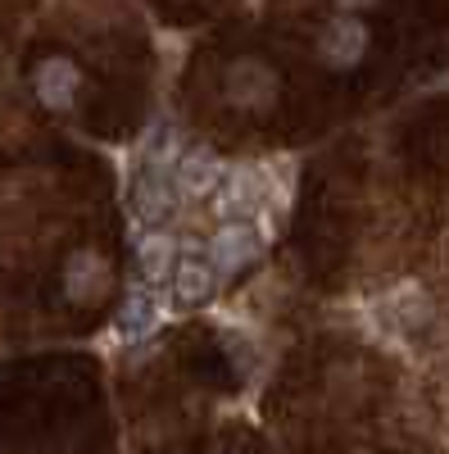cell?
Instances as JSON below:
<instances>
[{
    "instance_id": "1",
    "label": "cell",
    "mask_w": 449,
    "mask_h": 454,
    "mask_svg": "<svg viewBox=\"0 0 449 454\" xmlns=\"http://www.w3.org/2000/svg\"><path fill=\"white\" fill-rule=\"evenodd\" d=\"M273 196V177L259 164H241V168H222L218 186H213V214L218 218H254L259 209H268Z\"/></svg>"
},
{
    "instance_id": "2",
    "label": "cell",
    "mask_w": 449,
    "mask_h": 454,
    "mask_svg": "<svg viewBox=\"0 0 449 454\" xmlns=\"http://www.w3.org/2000/svg\"><path fill=\"white\" fill-rule=\"evenodd\" d=\"M222 96H228L236 109L264 114V109H273V100H277V73H273L264 59H236V64L228 68V78H222Z\"/></svg>"
},
{
    "instance_id": "3",
    "label": "cell",
    "mask_w": 449,
    "mask_h": 454,
    "mask_svg": "<svg viewBox=\"0 0 449 454\" xmlns=\"http://www.w3.org/2000/svg\"><path fill=\"white\" fill-rule=\"evenodd\" d=\"M259 250H264V237L250 218H222V227L209 237V259L218 273H241L259 259Z\"/></svg>"
},
{
    "instance_id": "4",
    "label": "cell",
    "mask_w": 449,
    "mask_h": 454,
    "mask_svg": "<svg viewBox=\"0 0 449 454\" xmlns=\"http://www.w3.org/2000/svg\"><path fill=\"white\" fill-rule=\"evenodd\" d=\"M377 318H382V327L395 332V336L422 332V327L431 323V300H427V291H422L418 282H399V286H391V291L377 300Z\"/></svg>"
},
{
    "instance_id": "5",
    "label": "cell",
    "mask_w": 449,
    "mask_h": 454,
    "mask_svg": "<svg viewBox=\"0 0 449 454\" xmlns=\"http://www.w3.org/2000/svg\"><path fill=\"white\" fill-rule=\"evenodd\" d=\"M173 200H177V182H173V164L164 160H145L141 177H136V192H132V214L141 223L155 227L159 218L173 214Z\"/></svg>"
},
{
    "instance_id": "6",
    "label": "cell",
    "mask_w": 449,
    "mask_h": 454,
    "mask_svg": "<svg viewBox=\"0 0 449 454\" xmlns=\"http://www.w3.org/2000/svg\"><path fill=\"white\" fill-rule=\"evenodd\" d=\"M363 51H368V27L354 19V10H345L341 19H331L322 27V36H318V55L331 68H354L363 59Z\"/></svg>"
},
{
    "instance_id": "7",
    "label": "cell",
    "mask_w": 449,
    "mask_h": 454,
    "mask_svg": "<svg viewBox=\"0 0 449 454\" xmlns=\"http://www.w3.org/2000/svg\"><path fill=\"white\" fill-rule=\"evenodd\" d=\"M109 291V269L96 250H73L64 263V300L68 305H96Z\"/></svg>"
},
{
    "instance_id": "8",
    "label": "cell",
    "mask_w": 449,
    "mask_h": 454,
    "mask_svg": "<svg viewBox=\"0 0 449 454\" xmlns=\"http://www.w3.org/2000/svg\"><path fill=\"white\" fill-rule=\"evenodd\" d=\"M32 87H36V100H42L46 109H68L73 96H78V87H82V73H78V64H73V59L50 55V59L36 64Z\"/></svg>"
},
{
    "instance_id": "9",
    "label": "cell",
    "mask_w": 449,
    "mask_h": 454,
    "mask_svg": "<svg viewBox=\"0 0 449 454\" xmlns=\"http://www.w3.org/2000/svg\"><path fill=\"white\" fill-rule=\"evenodd\" d=\"M168 286H173V295L182 300V305H205V300L213 295V286H218V269H213V259L182 254V259L173 263Z\"/></svg>"
},
{
    "instance_id": "10",
    "label": "cell",
    "mask_w": 449,
    "mask_h": 454,
    "mask_svg": "<svg viewBox=\"0 0 449 454\" xmlns=\"http://www.w3.org/2000/svg\"><path fill=\"white\" fill-rule=\"evenodd\" d=\"M222 168L213 155H205V150H186V155H177L173 164V182H177V196L186 200H200V196H213Z\"/></svg>"
},
{
    "instance_id": "11",
    "label": "cell",
    "mask_w": 449,
    "mask_h": 454,
    "mask_svg": "<svg viewBox=\"0 0 449 454\" xmlns=\"http://www.w3.org/2000/svg\"><path fill=\"white\" fill-rule=\"evenodd\" d=\"M173 263H177V241L164 237V232H145L141 246H136V269L150 286H159L173 278Z\"/></svg>"
},
{
    "instance_id": "12",
    "label": "cell",
    "mask_w": 449,
    "mask_h": 454,
    "mask_svg": "<svg viewBox=\"0 0 449 454\" xmlns=\"http://www.w3.org/2000/svg\"><path fill=\"white\" fill-rule=\"evenodd\" d=\"M155 323H159V305L150 300V291H136L128 305H123V336H145V332H155Z\"/></svg>"
},
{
    "instance_id": "13",
    "label": "cell",
    "mask_w": 449,
    "mask_h": 454,
    "mask_svg": "<svg viewBox=\"0 0 449 454\" xmlns=\"http://www.w3.org/2000/svg\"><path fill=\"white\" fill-rule=\"evenodd\" d=\"M336 5H341V10H368L372 0H336Z\"/></svg>"
},
{
    "instance_id": "14",
    "label": "cell",
    "mask_w": 449,
    "mask_h": 454,
    "mask_svg": "<svg viewBox=\"0 0 449 454\" xmlns=\"http://www.w3.org/2000/svg\"><path fill=\"white\" fill-rule=\"evenodd\" d=\"M0 78H5V64H0Z\"/></svg>"
}]
</instances>
